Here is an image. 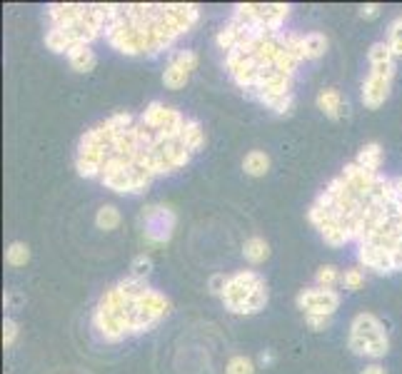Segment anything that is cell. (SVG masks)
<instances>
[{
    "instance_id": "3",
    "label": "cell",
    "mask_w": 402,
    "mask_h": 374,
    "mask_svg": "<svg viewBox=\"0 0 402 374\" xmlns=\"http://www.w3.org/2000/svg\"><path fill=\"white\" fill-rule=\"evenodd\" d=\"M148 282L140 277L120 280L115 287L105 292L95 304L93 327L105 342H123L138 332V297L148 290Z\"/></svg>"
},
{
    "instance_id": "10",
    "label": "cell",
    "mask_w": 402,
    "mask_h": 374,
    "mask_svg": "<svg viewBox=\"0 0 402 374\" xmlns=\"http://www.w3.org/2000/svg\"><path fill=\"white\" fill-rule=\"evenodd\" d=\"M298 309L308 317V314H320V317H335L340 309V292L337 290H325V287H308L300 290L298 295Z\"/></svg>"
},
{
    "instance_id": "7",
    "label": "cell",
    "mask_w": 402,
    "mask_h": 374,
    "mask_svg": "<svg viewBox=\"0 0 402 374\" xmlns=\"http://www.w3.org/2000/svg\"><path fill=\"white\" fill-rule=\"evenodd\" d=\"M350 352L365 359H382L390 352V337L380 317L372 312H360L350 322V337H347Z\"/></svg>"
},
{
    "instance_id": "4",
    "label": "cell",
    "mask_w": 402,
    "mask_h": 374,
    "mask_svg": "<svg viewBox=\"0 0 402 374\" xmlns=\"http://www.w3.org/2000/svg\"><path fill=\"white\" fill-rule=\"evenodd\" d=\"M105 22H108V6L103 3H90L88 13L80 20L70 22V25H61V28H48L45 33V45L53 53H70L75 48L95 43L100 35L105 33Z\"/></svg>"
},
{
    "instance_id": "30",
    "label": "cell",
    "mask_w": 402,
    "mask_h": 374,
    "mask_svg": "<svg viewBox=\"0 0 402 374\" xmlns=\"http://www.w3.org/2000/svg\"><path fill=\"white\" fill-rule=\"evenodd\" d=\"M360 374H387V369L382 367V364H370V367H365Z\"/></svg>"
},
{
    "instance_id": "29",
    "label": "cell",
    "mask_w": 402,
    "mask_h": 374,
    "mask_svg": "<svg viewBox=\"0 0 402 374\" xmlns=\"http://www.w3.org/2000/svg\"><path fill=\"white\" fill-rule=\"evenodd\" d=\"M382 13V6H377V3H363V6L358 8V15L363 18V20H377Z\"/></svg>"
},
{
    "instance_id": "6",
    "label": "cell",
    "mask_w": 402,
    "mask_h": 374,
    "mask_svg": "<svg viewBox=\"0 0 402 374\" xmlns=\"http://www.w3.org/2000/svg\"><path fill=\"white\" fill-rule=\"evenodd\" d=\"M368 60H370V75L365 77L360 100H363V105L368 110H377L380 105L387 103V98L392 93V83H395L397 75V60L387 43H375L368 50Z\"/></svg>"
},
{
    "instance_id": "15",
    "label": "cell",
    "mask_w": 402,
    "mask_h": 374,
    "mask_svg": "<svg viewBox=\"0 0 402 374\" xmlns=\"http://www.w3.org/2000/svg\"><path fill=\"white\" fill-rule=\"evenodd\" d=\"M327 40L325 33H320V30H313V33L303 35V58L305 60H320V58L327 53Z\"/></svg>"
},
{
    "instance_id": "24",
    "label": "cell",
    "mask_w": 402,
    "mask_h": 374,
    "mask_svg": "<svg viewBox=\"0 0 402 374\" xmlns=\"http://www.w3.org/2000/svg\"><path fill=\"white\" fill-rule=\"evenodd\" d=\"M225 374H255V362L245 354H235L225 364Z\"/></svg>"
},
{
    "instance_id": "8",
    "label": "cell",
    "mask_w": 402,
    "mask_h": 374,
    "mask_svg": "<svg viewBox=\"0 0 402 374\" xmlns=\"http://www.w3.org/2000/svg\"><path fill=\"white\" fill-rule=\"evenodd\" d=\"M290 6L287 3H237L232 8V18L248 25H258L265 30H282Z\"/></svg>"
},
{
    "instance_id": "14",
    "label": "cell",
    "mask_w": 402,
    "mask_h": 374,
    "mask_svg": "<svg viewBox=\"0 0 402 374\" xmlns=\"http://www.w3.org/2000/svg\"><path fill=\"white\" fill-rule=\"evenodd\" d=\"M382 157H385V153H382V145L380 143H365L363 148H360L358 157H355V162H358L360 167H365L368 172H375V175H380V167H382Z\"/></svg>"
},
{
    "instance_id": "20",
    "label": "cell",
    "mask_w": 402,
    "mask_h": 374,
    "mask_svg": "<svg viewBox=\"0 0 402 374\" xmlns=\"http://www.w3.org/2000/svg\"><path fill=\"white\" fill-rule=\"evenodd\" d=\"M120 220H123V215L115 205H103V207L95 212V225H98V230L113 232L118 225H120Z\"/></svg>"
},
{
    "instance_id": "31",
    "label": "cell",
    "mask_w": 402,
    "mask_h": 374,
    "mask_svg": "<svg viewBox=\"0 0 402 374\" xmlns=\"http://www.w3.org/2000/svg\"><path fill=\"white\" fill-rule=\"evenodd\" d=\"M272 359H275V357H272L270 352H263V354H260V362H263V364H272Z\"/></svg>"
},
{
    "instance_id": "12",
    "label": "cell",
    "mask_w": 402,
    "mask_h": 374,
    "mask_svg": "<svg viewBox=\"0 0 402 374\" xmlns=\"http://www.w3.org/2000/svg\"><path fill=\"white\" fill-rule=\"evenodd\" d=\"M90 3H50L45 8V15L50 20V28H61V25H70V22L80 20L88 13Z\"/></svg>"
},
{
    "instance_id": "22",
    "label": "cell",
    "mask_w": 402,
    "mask_h": 374,
    "mask_svg": "<svg viewBox=\"0 0 402 374\" xmlns=\"http://www.w3.org/2000/svg\"><path fill=\"white\" fill-rule=\"evenodd\" d=\"M315 282H318L315 287H325V290H332V287L340 285V282H342V272L337 270L335 264H322V267L315 272Z\"/></svg>"
},
{
    "instance_id": "27",
    "label": "cell",
    "mask_w": 402,
    "mask_h": 374,
    "mask_svg": "<svg viewBox=\"0 0 402 374\" xmlns=\"http://www.w3.org/2000/svg\"><path fill=\"white\" fill-rule=\"evenodd\" d=\"M130 270H132V277H140V280H145V275L153 270V259H150V254H145V252L135 254V257H132V262H130Z\"/></svg>"
},
{
    "instance_id": "23",
    "label": "cell",
    "mask_w": 402,
    "mask_h": 374,
    "mask_svg": "<svg viewBox=\"0 0 402 374\" xmlns=\"http://www.w3.org/2000/svg\"><path fill=\"white\" fill-rule=\"evenodd\" d=\"M387 45H390L395 60L402 58V15L390 22V28H387Z\"/></svg>"
},
{
    "instance_id": "11",
    "label": "cell",
    "mask_w": 402,
    "mask_h": 374,
    "mask_svg": "<svg viewBox=\"0 0 402 374\" xmlns=\"http://www.w3.org/2000/svg\"><path fill=\"white\" fill-rule=\"evenodd\" d=\"M195 67H198V53L195 50H180L163 72V85L168 90H180L190 83Z\"/></svg>"
},
{
    "instance_id": "9",
    "label": "cell",
    "mask_w": 402,
    "mask_h": 374,
    "mask_svg": "<svg viewBox=\"0 0 402 374\" xmlns=\"http://www.w3.org/2000/svg\"><path fill=\"white\" fill-rule=\"evenodd\" d=\"M177 225V215L168 205H148L140 212V232L148 245H168L172 240V232Z\"/></svg>"
},
{
    "instance_id": "13",
    "label": "cell",
    "mask_w": 402,
    "mask_h": 374,
    "mask_svg": "<svg viewBox=\"0 0 402 374\" xmlns=\"http://www.w3.org/2000/svg\"><path fill=\"white\" fill-rule=\"evenodd\" d=\"M318 108H320V112L325 117H330V120H340L342 112H345V103H342L340 90H335V88L322 90V93L318 95Z\"/></svg>"
},
{
    "instance_id": "2",
    "label": "cell",
    "mask_w": 402,
    "mask_h": 374,
    "mask_svg": "<svg viewBox=\"0 0 402 374\" xmlns=\"http://www.w3.org/2000/svg\"><path fill=\"white\" fill-rule=\"evenodd\" d=\"M193 3H108L105 40L123 56H158L195 28Z\"/></svg>"
},
{
    "instance_id": "16",
    "label": "cell",
    "mask_w": 402,
    "mask_h": 374,
    "mask_svg": "<svg viewBox=\"0 0 402 374\" xmlns=\"http://www.w3.org/2000/svg\"><path fill=\"white\" fill-rule=\"evenodd\" d=\"M243 170L250 177H265L270 172V155L265 150H250L243 157Z\"/></svg>"
},
{
    "instance_id": "5",
    "label": "cell",
    "mask_w": 402,
    "mask_h": 374,
    "mask_svg": "<svg viewBox=\"0 0 402 374\" xmlns=\"http://www.w3.org/2000/svg\"><path fill=\"white\" fill-rule=\"evenodd\" d=\"M220 299L225 309H230L232 314H248L250 317V314H258L268 307L270 290H268V282L260 272L240 270L227 277Z\"/></svg>"
},
{
    "instance_id": "28",
    "label": "cell",
    "mask_w": 402,
    "mask_h": 374,
    "mask_svg": "<svg viewBox=\"0 0 402 374\" xmlns=\"http://www.w3.org/2000/svg\"><path fill=\"white\" fill-rule=\"evenodd\" d=\"M305 325H308V330H313V332H325L327 327L332 325V317H320V314H308V317H305Z\"/></svg>"
},
{
    "instance_id": "26",
    "label": "cell",
    "mask_w": 402,
    "mask_h": 374,
    "mask_svg": "<svg viewBox=\"0 0 402 374\" xmlns=\"http://www.w3.org/2000/svg\"><path fill=\"white\" fill-rule=\"evenodd\" d=\"M18 337H20V325H18L13 317H6L3 319V347H6V349L15 347Z\"/></svg>"
},
{
    "instance_id": "25",
    "label": "cell",
    "mask_w": 402,
    "mask_h": 374,
    "mask_svg": "<svg viewBox=\"0 0 402 374\" xmlns=\"http://www.w3.org/2000/svg\"><path fill=\"white\" fill-rule=\"evenodd\" d=\"M345 290H350V292H358L360 287L365 285V272H363V267H350V270H345L342 272V282H340Z\"/></svg>"
},
{
    "instance_id": "21",
    "label": "cell",
    "mask_w": 402,
    "mask_h": 374,
    "mask_svg": "<svg viewBox=\"0 0 402 374\" xmlns=\"http://www.w3.org/2000/svg\"><path fill=\"white\" fill-rule=\"evenodd\" d=\"M6 262L11 267H25L30 262V247L25 243H20V240L11 243L6 247Z\"/></svg>"
},
{
    "instance_id": "19",
    "label": "cell",
    "mask_w": 402,
    "mask_h": 374,
    "mask_svg": "<svg viewBox=\"0 0 402 374\" xmlns=\"http://www.w3.org/2000/svg\"><path fill=\"white\" fill-rule=\"evenodd\" d=\"M182 143L190 148V153H200V150L205 148V143H208V138H205V130L203 125H200L195 117H187L185 127H182Z\"/></svg>"
},
{
    "instance_id": "1",
    "label": "cell",
    "mask_w": 402,
    "mask_h": 374,
    "mask_svg": "<svg viewBox=\"0 0 402 374\" xmlns=\"http://www.w3.org/2000/svg\"><path fill=\"white\" fill-rule=\"evenodd\" d=\"M193 160L180 130H153L140 115L118 110L85 130L75 155L80 177H95L118 195H140L155 177L172 175Z\"/></svg>"
},
{
    "instance_id": "18",
    "label": "cell",
    "mask_w": 402,
    "mask_h": 374,
    "mask_svg": "<svg viewBox=\"0 0 402 374\" xmlns=\"http://www.w3.org/2000/svg\"><path fill=\"white\" fill-rule=\"evenodd\" d=\"M243 257L248 259L250 264H263L265 259L270 257V245H268V240L265 237H248L243 243Z\"/></svg>"
},
{
    "instance_id": "17",
    "label": "cell",
    "mask_w": 402,
    "mask_h": 374,
    "mask_svg": "<svg viewBox=\"0 0 402 374\" xmlns=\"http://www.w3.org/2000/svg\"><path fill=\"white\" fill-rule=\"evenodd\" d=\"M68 63H70V67L75 72L85 75V72L95 70V65H98V56H95V50H90L88 45H83V48H75V50L68 53Z\"/></svg>"
}]
</instances>
